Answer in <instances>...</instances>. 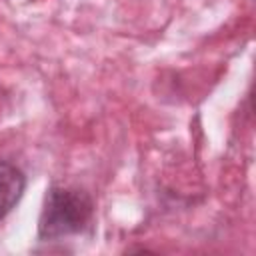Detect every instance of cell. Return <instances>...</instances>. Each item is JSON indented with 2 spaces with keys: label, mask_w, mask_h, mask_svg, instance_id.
<instances>
[{
  "label": "cell",
  "mask_w": 256,
  "mask_h": 256,
  "mask_svg": "<svg viewBox=\"0 0 256 256\" xmlns=\"http://www.w3.org/2000/svg\"><path fill=\"white\" fill-rule=\"evenodd\" d=\"M94 202L88 192L70 186H50L38 218V240H60L80 234L92 220Z\"/></svg>",
  "instance_id": "cell-1"
},
{
  "label": "cell",
  "mask_w": 256,
  "mask_h": 256,
  "mask_svg": "<svg viewBox=\"0 0 256 256\" xmlns=\"http://www.w3.org/2000/svg\"><path fill=\"white\" fill-rule=\"evenodd\" d=\"M26 188L24 172L12 164L0 160V220L12 212V208L20 202Z\"/></svg>",
  "instance_id": "cell-2"
}]
</instances>
